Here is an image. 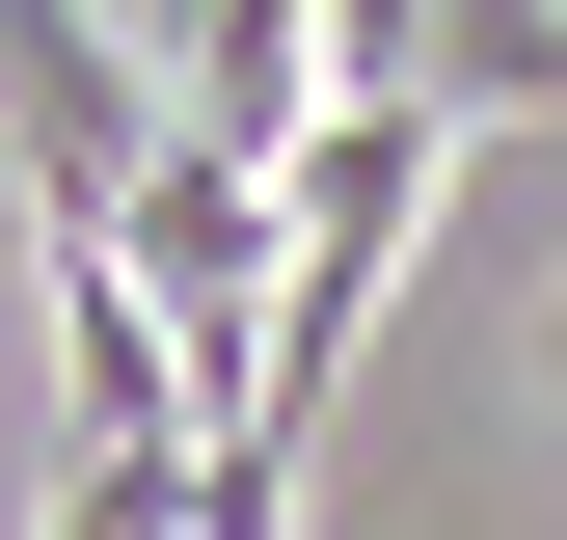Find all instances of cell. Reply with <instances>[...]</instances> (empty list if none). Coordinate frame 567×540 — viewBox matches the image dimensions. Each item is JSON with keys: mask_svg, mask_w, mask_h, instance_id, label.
<instances>
[{"mask_svg": "<svg viewBox=\"0 0 567 540\" xmlns=\"http://www.w3.org/2000/svg\"><path fill=\"white\" fill-rule=\"evenodd\" d=\"M109 270H135V298H163V378H189V433H270V163H244V135H135V163H109Z\"/></svg>", "mask_w": 567, "mask_h": 540, "instance_id": "obj_1", "label": "cell"}, {"mask_svg": "<svg viewBox=\"0 0 567 540\" xmlns=\"http://www.w3.org/2000/svg\"><path fill=\"white\" fill-rule=\"evenodd\" d=\"M109 28H163V0H109Z\"/></svg>", "mask_w": 567, "mask_h": 540, "instance_id": "obj_2", "label": "cell"}]
</instances>
